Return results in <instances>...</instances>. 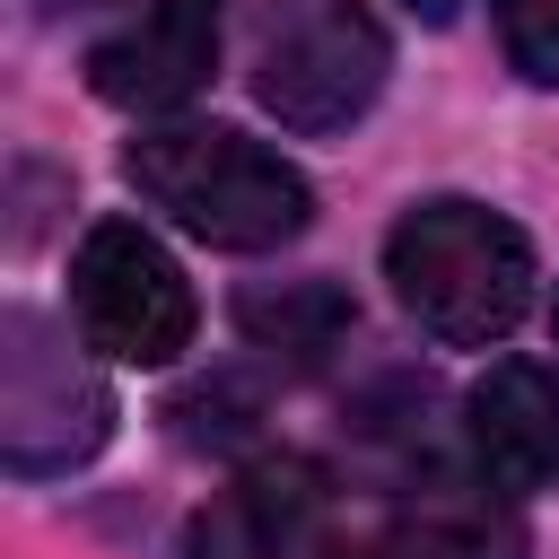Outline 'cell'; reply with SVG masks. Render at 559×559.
Here are the masks:
<instances>
[{
	"label": "cell",
	"instance_id": "6da1fadb",
	"mask_svg": "<svg viewBox=\"0 0 559 559\" xmlns=\"http://www.w3.org/2000/svg\"><path fill=\"white\" fill-rule=\"evenodd\" d=\"M384 280H393V306L445 341V349H489L524 323L533 306V245L507 210L489 201H463V192H437V201H411L384 236Z\"/></svg>",
	"mask_w": 559,
	"mask_h": 559
},
{
	"label": "cell",
	"instance_id": "7a4b0ae2",
	"mask_svg": "<svg viewBox=\"0 0 559 559\" xmlns=\"http://www.w3.org/2000/svg\"><path fill=\"white\" fill-rule=\"evenodd\" d=\"M122 175L148 210H166L192 245L210 253H271L288 236H306L314 192L288 157H271L262 140L227 131V122H166L140 131L122 148Z\"/></svg>",
	"mask_w": 559,
	"mask_h": 559
},
{
	"label": "cell",
	"instance_id": "52a82bcc",
	"mask_svg": "<svg viewBox=\"0 0 559 559\" xmlns=\"http://www.w3.org/2000/svg\"><path fill=\"white\" fill-rule=\"evenodd\" d=\"M463 445L498 498L542 489L559 472V376L533 358H498L463 402Z\"/></svg>",
	"mask_w": 559,
	"mask_h": 559
},
{
	"label": "cell",
	"instance_id": "8fae6325",
	"mask_svg": "<svg viewBox=\"0 0 559 559\" xmlns=\"http://www.w3.org/2000/svg\"><path fill=\"white\" fill-rule=\"evenodd\" d=\"M402 559H515V533H498L480 515H428L402 533Z\"/></svg>",
	"mask_w": 559,
	"mask_h": 559
},
{
	"label": "cell",
	"instance_id": "277c9868",
	"mask_svg": "<svg viewBox=\"0 0 559 559\" xmlns=\"http://www.w3.org/2000/svg\"><path fill=\"white\" fill-rule=\"evenodd\" d=\"M70 306H79V332L87 349L122 358V367H175L192 349V280L183 262L140 227V218H96L79 236V262H70Z\"/></svg>",
	"mask_w": 559,
	"mask_h": 559
},
{
	"label": "cell",
	"instance_id": "ba28073f",
	"mask_svg": "<svg viewBox=\"0 0 559 559\" xmlns=\"http://www.w3.org/2000/svg\"><path fill=\"white\" fill-rule=\"evenodd\" d=\"M192 559H323V489L306 463H253L192 515Z\"/></svg>",
	"mask_w": 559,
	"mask_h": 559
},
{
	"label": "cell",
	"instance_id": "5b68a950",
	"mask_svg": "<svg viewBox=\"0 0 559 559\" xmlns=\"http://www.w3.org/2000/svg\"><path fill=\"white\" fill-rule=\"evenodd\" d=\"M105 437H114L105 376L35 306H9L0 314V454H9V472H26V480L70 472Z\"/></svg>",
	"mask_w": 559,
	"mask_h": 559
},
{
	"label": "cell",
	"instance_id": "8992f818",
	"mask_svg": "<svg viewBox=\"0 0 559 559\" xmlns=\"http://www.w3.org/2000/svg\"><path fill=\"white\" fill-rule=\"evenodd\" d=\"M218 70V0H140L96 52L87 87L122 114H175Z\"/></svg>",
	"mask_w": 559,
	"mask_h": 559
},
{
	"label": "cell",
	"instance_id": "9c48e42d",
	"mask_svg": "<svg viewBox=\"0 0 559 559\" xmlns=\"http://www.w3.org/2000/svg\"><path fill=\"white\" fill-rule=\"evenodd\" d=\"M236 323H245L253 341H288V349H323V341H332V332L349 323V306H341L332 288H297V297H280V306H271V297H245V306H236Z\"/></svg>",
	"mask_w": 559,
	"mask_h": 559
},
{
	"label": "cell",
	"instance_id": "4fadbf2b",
	"mask_svg": "<svg viewBox=\"0 0 559 559\" xmlns=\"http://www.w3.org/2000/svg\"><path fill=\"white\" fill-rule=\"evenodd\" d=\"M44 9H87V0H44Z\"/></svg>",
	"mask_w": 559,
	"mask_h": 559
},
{
	"label": "cell",
	"instance_id": "7c38bea8",
	"mask_svg": "<svg viewBox=\"0 0 559 559\" xmlns=\"http://www.w3.org/2000/svg\"><path fill=\"white\" fill-rule=\"evenodd\" d=\"M411 9H419V17H428V26H437V17H454V9H463V0H411Z\"/></svg>",
	"mask_w": 559,
	"mask_h": 559
},
{
	"label": "cell",
	"instance_id": "30bf717a",
	"mask_svg": "<svg viewBox=\"0 0 559 559\" xmlns=\"http://www.w3.org/2000/svg\"><path fill=\"white\" fill-rule=\"evenodd\" d=\"M498 44L533 87H559V0H498Z\"/></svg>",
	"mask_w": 559,
	"mask_h": 559
},
{
	"label": "cell",
	"instance_id": "3957f363",
	"mask_svg": "<svg viewBox=\"0 0 559 559\" xmlns=\"http://www.w3.org/2000/svg\"><path fill=\"white\" fill-rule=\"evenodd\" d=\"M393 44L367 0H262L253 17V96L288 131H349L384 96Z\"/></svg>",
	"mask_w": 559,
	"mask_h": 559
},
{
	"label": "cell",
	"instance_id": "5bb4252c",
	"mask_svg": "<svg viewBox=\"0 0 559 559\" xmlns=\"http://www.w3.org/2000/svg\"><path fill=\"white\" fill-rule=\"evenodd\" d=\"M550 332H559V306H550Z\"/></svg>",
	"mask_w": 559,
	"mask_h": 559
}]
</instances>
